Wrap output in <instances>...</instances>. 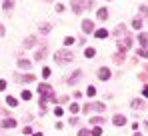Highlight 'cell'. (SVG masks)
<instances>
[{
  "label": "cell",
  "mask_w": 148,
  "mask_h": 136,
  "mask_svg": "<svg viewBox=\"0 0 148 136\" xmlns=\"http://www.w3.org/2000/svg\"><path fill=\"white\" fill-rule=\"evenodd\" d=\"M74 60V52L70 48H62L58 52H54V62L56 64H70Z\"/></svg>",
  "instance_id": "6da1fadb"
},
{
  "label": "cell",
  "mask_w": 148,
  "mask_h": 136,
  "mask_svg": "<svg viewBox=\"0 0 148 136\" xmlns=\"http://www.w3.org/2000/svg\"><path fill=\"white\" fill-rule=\"evenodd\" d=\"M70 8L74 14H82L88 8H94V0H70Z\"/></svg>",
  "instance_id": "7a4b0ae2"
},
{
  "label": "cell",
  "mask_w": 148,
  "mask_h": 136,
  "mask_svg": "<svg viewBox=\"0 0 148 136\" xmlns=\"http://www.w3.org/2000/svg\"><path fill=\"white\" fill-rule=\"evenodd\" d=\"M38 96H42V98H48L50 102H58V98L54 96V88L46 84V82H42V84H38Z\"/></svg>",
  "instance_id": "3957f363"
},
{
  "label": "cell",
  "mask_w": 148,
  "mask_h": 136,
  "mask_svg": "<svg viewBox=\"0 0 148 136\" xmlns=\"http://www.w3.org/2000/svg\"><path fill=\"white\" fill-rule=\"evenodd\" d=\"M132 40H134V38H132V34H128V32H126V36H124L122 40H118V42H116V48H118V52L126 54V52H128V48L132 46Z\"/></svg>",
  "instance_id": "277c9868"
},
{
  "label": "cell",
  "mask_w": 148,
  "mask_h": 136,
  "mask_svg": "<svg viewBox=\"0 0 148 136\" xmlns=\"http://www.w3.org/2000/svg\"><path fill=\"white\" fill-rule=\"evenodd\" d=\"M80 78H82V70H74L72 74L66 78V84H68V86H76V84L80 82Z\"/></svg>",
  "instance_id": "5b68a950"
},
{
  "label": "cell",
  "mask_w": 148,
  "mask_h": 136,
  "mask_svg": "<svg viewBox=\"0 0 148 136\" xmlns=\"http://www.w3.org/2000/svg\"><path fill=\"white\" fill-rule=\"evenodd\" d=\"M46 56H48V46H46V44H42L38 50H36V52H34V60H36V62L44 60Z\"/></svg>",
  "instance_id": "8992f818"
},
{
  "label": "cell",
  "mask_w": 148,
  "mask_h": 136,
  "mask_svg": "<svg viewBox=\"0 0 148 136\" xmlns=\"http://www.w3.org/2000/svg\"><path fill=\"white\" fill-rule=\"evenodd\" d=\"M96 74H98V80H102V82H106V80H110V76H112V72H110V68H106V66H100Z\"/></svg>",
  "instance_id": "52a82bcc"
},
{
  "label": "cell",
  "mask_w": 148,
  "mask_h": 136,
  "mask_svg": "<svg viewBox=\"0 0 148 136\" xmlns=\"http://www.w3.org/2000/svg\"><path fill=\"white\" fill-rule=\"evenodd\" d=\"M16 124H18V122H16L14 118H4V120L0 122V128H2V130H12V128H16Z\"/></svg>",
  "instance_id": "ba28073f"
},
{
  "label": "cell",
  "mask_w": 148,
  "mask_h": 136,
  "mask_svg": "<svg viewBox=\"0 0 148 136\" xmlns=\"http://www.w3.org/2000/svg\"><path fill=\"white\" fill-rule=\"evenodd\" d=\"M16 80H18L20 84H30V82L36 80V76H34V74H16Z\"/></svg>",
  "instance_id": "9c48e42d"
},
{
  "label": "cell",
  "mask_w": 148,
  "mask_h": 136,
  "mask_svg": "<svg viewBox=\"0 0 148 136\" xmlns=\"http://www.w3.org/2000/svg\"><path fill=\"white\" fill-rule=\"evenodd\" d=\"M82 30H84V34H92L94 32V22L88 20V18H84L82 20Z\"/></svg>",
  "instance_id": "30bf717a"
},
{
  "label": "cell",
  "mask_w": 148,
  "mask_h": 136,
  "mask_svg": "<svg viewBox=\"0 0 148 136\" xmlns=\"http://www.w3.org/2000/svg\"><path fill=\"white\" fill-rule=\"evenodd\" d=\"M130 106L136 108V110H144V108H146V102H144L142 98H132V100H130Z\"/></svg>",
  "instance_id": "8fae6325"
},
{
  "label": "cell",
  "mask_w": 148,
  "mask_h": 136,
  "mask_svg": "<svg viewBox=\"0 0 148 136\" xmlns=\"http://www.w3.org/2000/svg\"><path fill=\"white\" fill-rule=\"evenodd\" d=\"M34 46H36V36H28V38H24L22 50H30V48H34Z\"/></svg>",
  "instance_id": "7c38bea8"
},
{
  "label": "cell",
  "mask_w": 148,
  "mask_h": 136,
  "mask_svg": "<svg viewBox=\"0 0 148 136\" xmlns=\"http://www.w3.org/2000/svg\"><path fill=\"white\" fill-rule=\"evenodd\" d=\"M96 18H98L100 22H106L110 16H108V8H98L96 10Z\"/></svg>",
  "instance_id": "4fadbf2b"
},
{
  "label": "cell",
  "mask_w": 148,
  "mask_h": 136,
  "mask_svg": "<svg viewBox=\"0 0 148 136\" xmlns=\"http://www.w3.org/2000/svg\"><path fill=\"white\" fill-rule=\"evenodd\" d=\"M112 124H114V126H124V124H126V116H124V114H114V116H112Z\"/></svg>",
  "instance_id": "5bb4252c"
},
{
  "label": "cell",
  "mask_w": 148,
  "mask_h": 136,
  "mask_svg": "<svg viewBox=\"0 0 148 136\" xmlns=\"http://www.w3.org/2000/svg\"><path fill=\"white\" fill-rule=\"evenodd\" d=\"M16 66L20 68V70H30V66H32V62H30L28 58H18V62H16Z\"/></svg>",
  "instance_id": "9a60e30c"
},
{
  "label": "cell",
  "mask_w": 148,
  "mask_h": 136,
  "mask_svg": "<svg viewBox=\"0 0 148 136\" xmlns=\"http://www.w3.org/2000/svg\"><path fill=\"white\" fill-rule=\"evenodd\" d=\"M92 34H94V38H100V40H104V38L110 36V32H108L106 28H98V30H94Z\"/></svg>",
  "instance_id": "2e32d148"
},
{
  "label": "cell",
  "mask_w": 148,
  "mask_h": 136,
  "mask_svg": "<svg viewBox=\"0 0 148 136\" xmlns=\"http://www.w3.org/2000/svg\"><path fill=\"white\" fill-rule=\"evenodd\" d=\"M116 38H120V36H124L126 34V24H116V28H114V32H112Z\"/></svg>",
  "instance_id": "e0dca14e"
},
{
  "label": "cell",
  "mask_w": 148,
  "mask_h": 136,
  "mask_svg": "<svg viewBox=\"0 0 148 136\" xmlns=\"http://www.w3.org/2000/svg\"><path fill=\"white\" fill-rule=\"evenodd\" d=\"M138 42H140V48H148V32L138 34Z\"/></svg>",
  "instance_id": "ac0fdd59"
},
{
  "label": "cell",
  "mask_w": 148,
  "mask_h": 136,
  "mask_svg": "<svg viewBox=\"0 0 148 136\" xmlns=\"http://www.w3.org/2000/svg\"><path fill=\"white\" fill-rule=\"evenodd\" d=\"M104 122H106L104 116H92V118H90V124H92V126H104Z\"/></svg>",
  "instance_id": "d6986e66"
},
{
  "label": "cell",
  "mask_w": 148,
  "mask_h": 136,
  "mask_svg": "<svg viewBox=\"0 0 148 136\" xmlns=\"http://www.w3.org/2000/svg\"><path fill=\"white\" fill-rule=\"evenodd\" d=\"M38 32H40V34H50V32H52V24L50 22L40 24V26H38Z\"/></svg>",
  "instance_id": "ffe728a7"
},
{
  "label": "cell",
  "mask_w": 148,
  "mask_h": 136,
  "mask_svg": "<svg viewBox=\"0 0 148 136\" xmlns=\"http://www.w3.org/2000/svg\"><path fill=\"white\" fill-rule=\"evenodd\" d=\"M90 110H96V112H104V110H106V104H104V102H92V104H90Z\"/></svg>",
  "instance_id": "44dd1931"
},
{
  "label": "cell",
  "mask_w": 148,
  "mask_h": 136,
  "mask_svg": "<svg viewBox=\"0 0 148 136\" xmlns=\"http://www.w3.org/2000/svg\"><path fill=\"white\" fill-rule=\"evenodd\" d=\"M84 56H86V58H94V56H96V48L86 46V48H84Z\"/></svg>",
  "instance_id": "7402d4cb"
},
{
  "label": "cell",
  "mask_w": 148,
  "mask_h": 136,
  "mask_svg": "<svg viewBox=\"0 0 148 136\" xmlns=\"http://www.w3.org/2000/svg\"><path fill=\"white\" fill-rule=\"evenodd\" d=\"M112 62H114V64H122V62H124V54H122V52L112 54Z\"/></svg>",
  "instance_id": "603a6c76"
},
{
  "label": "cell",
  "mask_w": 148,
  "mask_h": 136,
  "mask_svg": "<svg viewBox=\"0 0 148 136\" xmlns=\"http://www.w3.org/2000/svg\"><path fill=\"white\" fill-rule=\"evenodd\" d=\"M14 8V0H4L2 2V10L4 12H8V10H12Z\"/></svg>",
  "instance_id": "cb8c5ba5"
},
{
  "label": "cell",
  "mask_w": 148,
  "mask_h": 136,
  "mask_svg": "<svg viewBox=\"0 0 148 136\" xmlns=\"http://www.w3.org/2000/svg\"><path fill=\"white\" fill-rule=\"evenodd\" d=\"M6 104H8L10 108H14V106H18V100H16L14 96H6Z\"/></svg>",
  "instance_id": "d4e9b609"
},
{
  "label": "cell",
  "mask_w": 148,
  "mask_h": 136,
  "mask_svg": "<svg viewBox=\"0 0 148 136\" xmlns=\"http://www.w3.org/2000/svg\"><path fill=\"white\" fill-rule=\"evenodd\" d=\"M132 28H134V30H140V28H142V18H134V20H132Z\"/></svg>",
  "instance_id": "484cf974"
},
{
  "label": "cell",
  "mask_w": 148,
  "mask_h": 136,
  "mask_svg": "<svg viewBox=\"0 0 148 136\" xmlns=\"http://www.w3.org/2000/svg\"><path fill=\"white\" fill-rule=\"evenodd\" d=\"M90 134L92 136H102V128H100V126H94V128L90 130Z\"/></svg>",
  "instance_id": "4316f807"
},
{
  "label": "cell",
  "mask_w": 148,
  "mask_h": 136,
  "mask_svg": "<svg viewBox=\"0 0 148 136\" xmlns=\"http://www.w3.org/2000/svg\"><path fill=\"white\" fill-rule=\"evenodd\" d=\"M138 56L140 58H148V48H138Z\"/></svg>",
  "instance_id": "83f0119b"
},
{
  "label": "cell",
  "mask_w": 148,
  "mask_h": 136,
  "mask_svg": "<svg viewBox=\"0 0 148 136\" xmlns=\"http://www.w3.org/2000/svg\"><path fill=\"white\" fill-rule=\"evenodd\" d=\"M20 96H22V100H30V98H32V92H30V90H22Z\"/></svg>",
  "instance_id": "f1b7e54d"
},
{
  "label": "cell",
  "mask_w": 148,
  "mask_h": 136,
  "mask_svg": "<svg viewBox=\"0 0 148 136\" xmlns=\"http://www.w3.org/2000/svg\"><path fill=\"white\" fill-rule=\"evenodd\" d=\"M62 114H64V110H62L60 106H54V116H56V118H60Z\"/></svg>",
  "instance_id": "f546056e"
},
{
  "label": "cell",
  "mask_w": 148,
  "mask_h": 136,
  "mask_svg": "<svg viewBox=\"0 0 148 136\" xmlns=\"http://www.w3.org/2000/svg\"><path fill=\"white\" fill-rule=\"evenodd\" d=\"M74 42H76V40H74L72 36H66V38H64V46H72Z\"/></svg>",
  "instance_id": "4dcf8cb0"
},
{
  "label": "cell",
  "mask_w": 148,
  "mask_h": 136,
  "mask_svg": "<svg viewBox=\"0 0 148 136\" xmlns=\"http://www.w3.org/2000/svg\"><path fill=\"white\" fill-rule=\"evenodd\" d=\"M86 94H88V96H94V94H96V86H88V88H86Z\"/></svg>",
  "instance_id": "1f68e13d"
},
{
  "label": "cell",
  "mask_w": 148,
  "mask_h": 136,
  "mask_svg": "<svg viewBox=\"0 0 148 136\" xmlns=\"http://www.w3.org/2000/svg\"><path fill=\"white\" fill-rule=\"evenodd\" d=\"M140 16H148V6H146V4L140 6Z\"/></svg>",
  "instance_id": "d6a6232c"
},
{
  "label": "cell",
  "mask_w": 148,
  "mask_h": 136,
  "mask_svg": "<svg viewBox=\"0 0 148 136\" xmlns=\"http://www.w3.org/2000/svg\"><path fill=\"white\" fill-rule=\"evenodd\" d=\"M78 136H92V134H90V130H86V128H80V130H78Z\"/></svg>",
  "instance_id": "836d02e7"
},
{
  "label": "cell",
  "mask_w": 148,
  "mask_h": 136,
  "mask_svg": "<svg viewBox=\"0 0 148 136\" xmlns=\"http://www.w3.org/2000/svg\"><path fill=\"white\" fill-rule=\"evenodd\" d=\"M78 110H80V106H78L76 102H72V104H70V112H72V114H76Z\"/></svg>",
  "instance_id": "e575fe53"
},
{
  "label": "cell",
  "mask_w": 148,
  "mask_h": 136,
  "mask_svg": "<svg viewBox=\"0 0 148 136\" xmlns=\"http://www.w3.org/2000/svg\"><path fill=\"white\" fill-rule=\"evenodd\" d=\"M42 76H44V78H48V76H50V68H48V66L42 68Z\"/></svg>",
  "instance_id": "d590c367"
},
{
  "label": "cell",
  "mask_w": 148,
  "mask_h": 136,
  "mask_svg": "<svg viewBox=\"0 0 148 136\" xmlns=\"http://www.w3.org/2000/svg\"><path fill=\"white\" fill-rule=\"evenodd\" d=\"M6 86H8V82H6V80H0V92L6 90Z\"/></svg>",
  "instance_id": "8d00e7d4"
},
{
  "label": "cell",
  "mask_w": 148,
  "mask_h": 136,
  "mask_svg": "<svg viewBox=\"0 0 148 136\" xmlns=\"http://www.w3.org/2000/svg\"><path fill=\"white\" fill-rule=\"evenodd\" d=\"M64 102H68V96H60L58 98V104H64Z\"/></svg>",
  "instance_id": "74e56055"
},
{
  "label": "cell",
  "mask_w": 148,
  "mask_h": 136,
  "mask_svg": "<svg viewBox=\"0 0 148 136\" xmlns=\"http://www.w3.org/2000/svg\"><path fill=\"white\" fill-rule=\"evenodd\" d=\"M4 34H6V28H4V24L0 22V38H2V36H4Z\"/></svg>",
  "instance_id": "f35d334b"
},
{
  "label": "cell",
  "mask_w": 148,
  "mask_h": 136,
  "mask_svg": "<svg viewBox=\"0 0 148 136\" xmlns=\"http://www.w3.org/2000/svg\"><path fill=\"white\" fill-rule=\"evenodd\" d=\"M142 96H144V98H146V100H148V84H146V86H144V88H142Z\"/></svg>",
  "instance_id": "ab89813d"
},
{
  "label": "cell",
  "mask_w": 148,
  "mask_h": 136,
  "mask_svg": "<svg viewBox=\"0 0 148 136\" xmlns=\"http://www.w3.org/2000/svg\"><path fill=\"white\" fill-rule=\"evenodd\" d=\"M22 132H24V134H32V128H30V126H24Z\"/></svg>",
  "instance_id": "60d3db41"
},
{
  "label": "cell",
  "mask_w": 148,
  "mask_h": 136,
  "mask_svg": "<svg viewBox=\"0 0 148 136\" xmlns=\"http://www.w3.org/2000/svg\"><path fill=\"white\" fill-rule=\"evenodd\" d=\"M56 12H64V4H56Z\"/></svg>",
  "instance_id": "b9f144b4"
},
{
  "label": "cell",
  "mask_w": 148,
  "mask_h": 136,
  "mask_svg": "<svg viewBox=\"0 0 148 136\" xmlns=\"http://www.w3.org/2000/svg\"><path fill=\"white\" fill-rule=\"evenodd\" d=\"M82 112H90V104H84L82 106Z\"/></svg>",
  "instance_id": "7bdbcfd3"
},
{
  "label": "cell",
  "mask_w": 148,
  "mask_h": 136,
  "mask_svg": "<svg viewBox=\"0 0 148 136\" xmlns=\"http://www.w3.org/2000/svg\"><path fill=\"white\" fill-rule=\"evenodd\" d=\"M32 136H42V132H32Z\"/></svg>",
  "instance_id": "ee69618b"
},
{
  "label": "cell",
  "mask_w": 148,
  "mask_h": 136,
  "mask_svg": "<svg viewBox=\"0 0 148 136\" xmlns=\"http://www.w3.org/2000/svg\"><path fill=\"white\" fill-rule=\"evenodd\" d=\"M134 136H142V134H140V132H134Z\"/></svg>",
  "instance_id": "f6af8a7d"
},
{
  "label": "cell",
  "mask_w": 148,
  "mask_h": 136,
  "mask_svg": "<svg viewBox=\"0 0 148 136\" xmlns=\"http://www.w3.org/2000/svg\"><path fill=\"white\" fill-rule=\"evenodd\" d=\"M42 2H54V0H42Z\"/></svg>",
  "instance_id": "bcb514c9"
},
{
  "label": "cell",
  "mask_w": 148,
  "mask_h": 136,
  "mask_svg": "<svg viewBox=\"0 0 148 136\" xmlns=\"http://www.w3.org/2000/svg\"><path fill=\"white\" fill-rule=\"evenodd\" d=\"M146 70H148V64H146Z\"/></svg>",
  "instance_id": "7dc6e473"
}]
</instances>
